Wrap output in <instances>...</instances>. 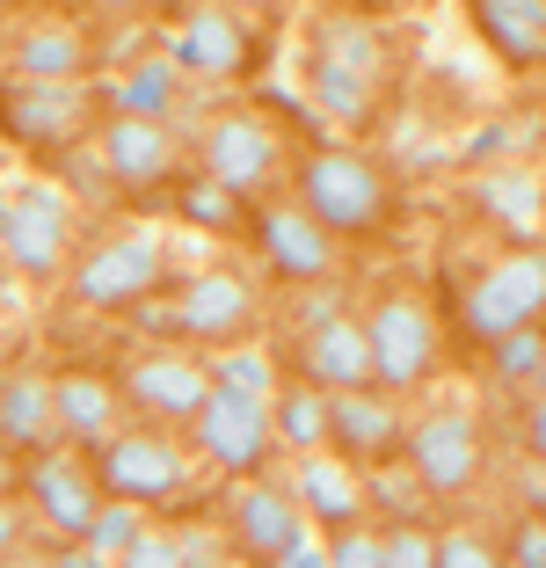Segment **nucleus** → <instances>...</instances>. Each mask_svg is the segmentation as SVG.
<instances>
[{
    "label": "nucleus",
    "mask_w": 546,
    "mask_h": 568,
    "mask_svg": "<svg viewBox=\"0 0 546 568\" xmlns=\"http://www.w3.org/2000/svg\"><path fill=\"white\" fill-rule=\"evenodd\" d=\"M306 95H314L321 118L350 124V132L380 124V110H386V88H380V81H357V73L328 67V59H306Z\"/></svg>",
    "instance_id": "obj_30"
},
{
    "label": "nucleus",
    "mask_w": 546,
    "mask_h": 568,
    "mask_svg": "<svg viewBox=\"0 0 546 568\" xmlns=\"http://www.w3.org/2000/svg\"><path fill=\"white\" fill-rule=\"evenodd\" d=\"M249 241H255L263 277H277V284H321L343 270V234H328L306 212V197H292V190H277V197H263L249 212Z\"/></svg>",
    "instance_id": "obj_15"
},
{
    "label": "nucleus",
    "mask_w": 546,
    "mask_h": 568,
    "mask_svg": "<svg viewBox=\"0 0 546 568\" xmlns=\"http://www.w3.org/2000/svg\"><path fill=\"white\" fill-rule=\"evenodd\" d=\"M168 212H175L190 234H219V241H233V234H249V212H255V204L241 197V190H226L212 168L190 161V168H182V183L168 190Z\"/></svg>",
    "instance_id": "obj_28"
},
{
    "label": "nucleus",
    "mask_w": 546,
    "mask_h": 568,
    "mask_svg": "<svg viewBox=\"0 0 546 568\" xmlns=\"http://www.w3.org/2000/svg\"><path fill=\"white\" fill-rule=\"evenodd\" d=\"M0 161H8V132H0Z\"/></svg>",
    "instance_id": "obj_49"
},
{
    "label": "nucleus",
    "mask_w": 546,
    "mask_h": 568,
    "mask_svg": "<svg viewBox=\"0 0 546 568\" xmlns=\"http://www.w3.org/2000/svg\"><path fill=\"white\" fill-rule=\"evenodd\" d=\"M532 321H546V241H510L459 292V335L474 351H488V343H503L510 328H532Z\"/></svg>",
    "instance_id": "obj_7"
},
{
    "label": "nucleus",
    "mask_w": 546,
    "mask_h": 568,
    "mask_svg": "<svg viewBox=\"0 0 546 568\" xmlns=\"http://www.w3.org/2000/svg\"><path fill=\"white\" fill-rule=\"evenodd\" d=\"M198 561V532H168V525H146L139 547L124 554V568H190Z\"/></svg>",
    "instance_id": "obj_38"
},
{
    "label": "nucleus",
    "mask_w": 546,
    "mask_h": 568,
    "mask_svg": "<svg viewBox=\"0 0 546 568\" xmlns=\"http://www.w3.org/2000/svg\"><path fill=\"white\" fill-rule=\"evenodd\" d=\"M270 423H277L284 459L314 452V445H335V394L321 379H306V372H284L277 394H270Z\"/></svg>",
    "instance_id": "obj_27"
},
{
    "label": "nucleus",
    "mask_w": 546,
    "mask_h": 568,
    "mask_svg": "<svg viewBox=\"0 0 546 568\" xmlns=\"http://www.w3.org/2000/svg\"><path fill=\"white\" fill-rule=\"evenodd\" d=\"M117 379H124V402H132V416H153V423H175V430H190V416L212 402L219 372H212V351L182 343V335H153V343H139V351L117 365Z\"/></svg>",
    "instance_id": "obj_10"
},
{
    "label": "nucleus",
    "mask_w": 546,
    "mask_h": 568,
    "mask_svg": "<svg viewBox=\"0 0 546 568\" xmlns=\"http://www.w3.org/2000/svg\"><path fill=\"white\" fill-rule=\"evenodd\" d=\"M102 110L110 102L88 81H30V73H8L0 81V132H8L16 153H30V161H59L81 139H95Z\"/></svg>",
    "instance_id": "obj_6"
},
{
    "label": "nucleus",
    "mask_w": 546,
    "mask_h": 568,
    "mask_svg": "<svg viewBox=\"0 0 546 568\" xmlns=\"http://www.w3.org/2000/svg\"><path fill=\"white\" fill-rule=\"evenodd\" d=\"M532 394H546V365H539V386H532Z\"/></svg>",
    "instance_id": "obj_47"
},
{
    "label": "nucleus",
    "mask_w": 546,
    "mask_h": 568,
    "mask_svg": "<svg viewBox=\"0 0 546 568\" xmlns=\"http://www.w3.org/2000/svg\"><path fill=\"white\" fill-rule=\"evenodd\" d=\"M8 73H30V81H88L95 73V37L73 16H30L22 30H8Z\"/></svg>",
    "instance_id": "obj_22"
},
{
    "label": "nucleus",
    "mask_w": 546,
    "mask_h": 568,
    "mask_svg": "<svg viewBox=\"0 0 546 568\" xmlns=\"http://www.w3.org/2000/svg\"><path fill=\"white\" fill-rule=\"evenodd\" d=\"M466 22L510 73L546 67V0H466Z\"/></svg>",
    "instance_id": "obj_25"
},
{
    "label": "nucleus",
    "mask_w": 546,
    "mask_h": 568,
    "mask_svg": "<svg viewBox=\"0 0 546 568\" xmlns=\"http://www.w3.org/2000/svg\"><path fill=\"white\" fill-rule=\"evenodd\" d=\"M350 8H364V16H394L401 0H350Z\"/></svg>",
    "instance_id": "obj_45"
},
{
    "label": "nucleus",
    "mask_w": 546,
    "mask_h": 568,
    "mask_svg": "<svg viewBox=\"0 0 546 568\" xmlns=\"http://www.w3.org/2000/svg\"><path fill=\"white\" fill-rule=\"evenodd\" d=\"M95 467H102V488L124 503H146V510H175L190 503V488L204 481V459L190 445V430L175 423H153V416H132L110 445H95Z\"/></svg>",
    "instance_id": "obj_4"
},
{
    "label": "nucleus",
    "mask_w": 546,
    "mask_h": 568,
    "mask_svg": "<svg viewBox=\"0 0 546 568\" xmlns=\"http://www.w3.org/2000/svg\"><path fill=\"white\" fill-rule=\"evenodd\" d=\"M517 445H525V459H546V394L525 402V416H517Z\"/></svg>",
    "instance_id": "obj_42"
},
{
    "label": "nucleus",
    "mask_w": 546,
    "mask_h": 568,
    "mask_svg": "<svg viewBox=\"0 0 546 568\" xmlns=\"http://www.w3.org/2000/svg\"><path fill=\"white\" fill-rule=\"evenodd\" d=\"M423 503H431V488H423V474H415L408 459H380V467H372V510H386V518H423Z\"/></svg>",
    "instance_id": "obj_35"
},
{
    "label": "nucleus",
    "mask_w": 546,
    "mask_h": 568,
    "mask_svg": "<svg viewBox=\"0 0 546 568\" xmlns=\"http://www.w3.org/2000/svg\"><path fill=\"white\" fill-rule=\"evenodd\" d=\"M408 394H394V386H350V394H335V452H350L357 467H380V459H401V445H408Z\"/></svg>",
    "instance_id": "obj_20"
},
{
    "label": "nucleus",
    "mask_w": 546,
    "mask_h": 568,
    "mask_svg": "<svg viewBox=\"0 0 546 568\" xmlns=\"http://www.w3.org/2000/svg\"><path fill=\"white\" fill-rule=\"evenodd\" d=\"M306 59H328V67L357 73V81H380L394 88V44H386L380 16H364V8H321L314 30H306Z\"/></svg>",
    "instance_id": "obj_23"
},
{
    "label": "nucleus",
    "mask_w": 546,
    "mask_h": 568,
    "mask_svg": "<svg viewBox=\"0 0 546 568\" xmlns=\"http://www.w3.org/2000/svg\"><path fill=\"white\" fill-rule=\"evenodd\" d=\"M364 328H372V357H380V386L394 394H423L445 365V328H437V306L415 292V284H380L364 300Z\"/></svg>",
    "instance_id": "obj_8"
},
{
    "label": "nucleus",
    "mask_w": 546,
    "mask_h": 568,
    "mask_svg": "<svg viewBox=\"0 0 546 568\" xmlns=\"http://www.w3.org/2000/svg\"><path fill=\"white\" fill-rule=\"evenodd\" d=\"M0 67H8V37H0Z\"/></svg>",
    "instance_id": "obj_48"
},
{
    "label": "nucleus",
    "mask_w": 546,
    "mask_h": 568,
    "mask_svg": "<svg viewBox=\"0 0 546 568\" xmlns=\"http://www.w3.org/2000/svg\"><path fill=\"white\" fill-rule=\"evenodd\" d=\"M8 197H16V190H0V219H8Z\"/></svg>",
    "instance_id": "obj_46"
},
{
    "label": "nucleus",
    "mask_w": 546,
    "mask_h": 568,
    "mask_svg": "<svg viewBox=\"0 0 546 568\" xmlns=\"http://www.w3.org/2000/svg\"><path fill=\"white\" fill-rule=\"evenodd\" d=\"M95 146H102V161H110V175H117L124 197H161V190L182 183V168H190L182 124L146 118V110H102Z\"/></svg>",
    "instance_id": "obj_17"
},
{
    "label": "nucleus",
    "mask_w": 546,
    "mask_h": 568,
    "mask_svg": "<svg viewBox=\"0 0 546 568\" xmlns=\"http://www.w3.org/2000/svg\"><path fill=\"white\" fill-rule=\"evenodd\" d=\"M321 8H328V0H321Z\"/></svg>",
    "instance_id": "obj_50"
},
{
    "label": "nucleus",
    "mask_w": 546,
    "mask_h": 568,
    "mask_svg": "<svg viewBox=\"0 0 546 568\" xmlns=\"http://www.w3.org/2000/svg\"><path fill=\"white\" fill-rule=\"evenodd\" d=\"M168 51L175 67L190 73L198 88H233L249 81L263 44H255V16H241L233 0H182L175 30H168Z\"/></svg>",
    "instance_id": "obj_13"
},
{
    "label": "nucleus",
    "mask_w": 546,
    "mask_h": 568,
    "mask_svg": "<svg viewBox=\"0 0 546 568\" xmlns=\"http://www.w3.org/2000/svg\"><path fill=\"white\" fill-rule=\"evenodd\" d=\"M132 423V402H124V379L102 365H59V430L73 445H110L117 430Z\"/></svg>",
    "instance_id": "obj_24"
},
{
    "label": "nucleus",
    "mask_w": 546,
    "mask_h": 568,
    "mask_svg": "<svg viewBox=\"0 0 546 568\" xmlns=\"http://www.w3.org/2000/svg\"><path fill=\"white\" fill-rule=\"evenodd\" d=\"M343 306H350V292H343L335 277H321V284H292V335H299V328H321V321L343 314Z\"/></svg>",
    "instance_id": "obj_41"
},
{
    "label": "nucleus",
    "mask_w": 546,
    "mask_h": 568,
    "mask_svg": "<svg viewBox=\"0 0 546 568\" xmlns=\"http://www.w3.org/2000/svg\"><path fill=\"white\" fill-rule=\"evenodd\" d=\"M481 212L496 219L510 241H539L546 226V183L532 168H488L481 175Z\"/></svg>",
    "instance_id": "obj_29"
},
{
    "label": "nucleus",
    "mask_w": 546,
    "mask_h": 568,
    "mask_svg": "<svg viewBox=\"0 0 546 568\" xmlns=\"http://www.w3.org/2000/svg\"><path fill=\"white\" fill-rule=\"evenodd\" d=\"M44 532V525H37V510H30V496H0V568L8 561H22V554H30V539Z\"/></svg>",
    "instance_id": "obj_40"
},
{
    "label": "nucleus",
    "mask_w": 546,
    "mask_h": 568,
    "mask_svg": "<svg viewBox=\"0 0 546 568\" xmlns=\"http://www.w3.org/2000/svg\"><path fill=\"white\" fill-rule=\"evenodd\" d=\"M219 525H226L233 554L255 568H328V532L306 518V503L292 496L284 474H241V481H226Z\"/></svg>",
    "instance_id": "obj_2"
},
{
    "label": "nucleus",
    "mask_w": 546,
    "mask_h": 568,
    "mask_svg": "<svg viewBox=\"0 0 546 568\" xmlns=\"http://www.w3.org/2000/svg\"><path fill=\"white\" fill-rule=\"evenodd\" d=\"M292 372L321 379L328 394H350V386H372V379H380V357H372L364 306H343V314H328L321 328H299V335H292Z\"/></svg>",
    "instance_id": "obj_19"
},
{
    "label": "nucleus",
    "mask_w": 546,
    "mask_h": 568,
    "mask_svg": "<svg viewBox=\"0 0 546 568\" xmlns=\"http://www.w3.org/2000/svg\"><path fill=\"white\" fill-rule=\"evenodd\" d=\"M233 8H241V16H255V22H277L284 16V0H233Z\"/></svg>",
    "instance_id": "obj_44"
},
{
    "label": "nucleus",
    "mask_w": 546,
    "mask_h": 568,
    "mask_svg": "<svg viewBox=\"0 0 546 568\" xmlns=\"http://www.w3.org/2000/svg\"><path fill=\"white\" fill-rule=\"evenodd\" d=\"M168 306H175V335L198 351H233V343H255V328H263V284L233 263H204L175 277Z\"/></svg>",
    "instance_id": "obj_12"
},
{
    "label": "nucleus",
    "mask_w": 546,
    "mask_h": 568,
    "mask_svg": "<svg viewBox=\"0 0 546 568\" xmlns=\"http://www.w3.org/2000/svg\"><path fill=\"white\" fill-rule=\"evenodd\" d=\"M16 488H22V452L0 445V496H16Z\"/></svg>",
    "instance_id": "obj_43"
},
{
    "label": "nucleus",
    "mask_w": 546,
    "mask_h": 568,
    "mask_svg": "<svg viewBox=\"0 0 546 568\" xmlns=\"http://www.w3.org/2000/svg\"><path fill=\"white\" fill-rule=\"evenodd\" d=\"M539 365H546V321L510 328L503 343H488V386H517V394H532V386H539Z\"/></svg>",
    "instance_id": "obj_31"
},
{
    "label": "nucleus",
    "mask_w": 546,
    "mask_h": 568,
    "mask_svg": "<svg viewBox=\"0 0 546 568\" xmlns=\"http://www.w3.org/2000/svg\"><path fill=\"white\" fill-rule=\"evenodd\" d=\"M59 372L44 365H0V445L37 459L59 445Z\"/></svg>",
    "instance_id": "obj_21"
},
{
    "label": "nucleus",
    "mask_w": 546,
    "mask_h": 568,
    "mask_svg": "<svg viewBox=\"0 0 546 568\" xmlns=\"http://www.w3.org/2000/svg\"><path fill=\"white\" fill-rule=\"evenodd\" d=\"M153 292H168L161 226H117V234L88 241L67 270V300L81 306V314H139Z\"/></svg>",
    "instance_id": "obj_5"
},
{
    "label": "nucleus",
    "mask_w": 546,
    "mask_h": 568,
    "mask_svg": "<svg viewBox=\"0 0 546 568\" xmlns=\"http://www.w3.org/2000/svg\"><path fill=\"white\" fill-rule=\"evenodd\" d=\"M22 496H30L37 525H44L51 539H88L102 518V503H110V488H102V467L95 452L73 445V437H59L51 452H37V459H22Z\"/></svg>",
    "instance_id": "obj_14"
},
{
    "label": "nucleus",
    "mask_w": 546,
    "mask_h": 568,
    "mask_svg": "<svg viewBox=\"0 0 546 568\" xmlns=\"http://www.w3.org/2000/svg\"><path fill=\"white\" fill-rule=\"evenodd\" d=\"M292 197H306V212L343 241H380L401 212V190L386 175V161L372 146H350V139H321V146L299 153Z\"/></svg>",
    "instance_id": "obj_1"
},
{
    "label": "nucleus",
    "mask_w": 546,
    "mask_h": 568,
    "mask_svg": "<svg viewBox=\"0 0 546 568\" xmlns=\"http://www.w3.org/2000/svg\"><path fill=\"white\" fill-rule=\"evenodd\" d=\"M81 226H73V197L51 175H30V183H16V197H8V219H0V255H8V270L30 284H67L73 255H81Z\"/></svg>",
    "instance_id": "obj_9"
},
{
    "label": "nucleus",
    "mask_w": 546,
    "mask_h": 568,
    "mask_svg": "<svg viewBox=\"0 0 546 568\" xmlns=\"http://www.w3.org/2000/svg\"><path fill=\"white\" fill-rule=\"evenodd\" d=\"M386 568H437V525L431 518H380Z\"/></svg>",
    "instance_id": "obj_36"
},
{
    "label": "nucleus",
    "mask_w": 546,
    "mask_h": 568,
    "mask_svg": "<svg viewBox=\"0 0 546 568\" xmlns=\"http://www.w3.org/2000/svg\"><path fill=\"white\" fill-rule=\"evenodd\" d=\"M328 568H386V539H380V518L335 525V532H328Z\"/></svg>",
    "instance_id": "obj_37"
},
{
    "label": "nucleus",
    "mask_w": 546,
    "mask_h": 568,
    "mask_svg": "<svg viewBox=\"0 0 546 568\" xmlns=\"http://www.w3.org/2000/svg\"><path fill=\"white\" fill-rule=\"evenodd\" d=\"M401 459L423 474L431 503H466L481 481H488V430H481L474 408L437 402V408H423V416H408V445H401Z\"/></svg>",
    "instance_id": "obj_11"
},
{
    "label": "nucleus",
    "mask_w": 546,
    "mask_h": 568,
    "mask_svg": "<svg viewBox=\"0 0 546 568\" xmlns=\"http://www.w3.org/2000/svg\"><path fill=\"white\" fill-rule=\"evenodd\" d=\"M503 568H546V510H517L503 532Z\"/></svg>",
    "instance_id": "obj_39"
},
{
    "label": "nucleus",
    "mask_w": 546,
    "mask_h": 568,
    "mask_svg": "<svg viewBox=\"0 0 546 568\" xmlns=\"http://www.w3.org/2000/svg\"><path fill=\"white\" fill-rule=\"evenodd\" d=\"M190 73L175 67V51H146V59H139V67H124L110 81V110H146V118H168V124H182L190 118Z\"/></svg>",
    "instance_id": "obj_26"
},
{
    "label": "nucleus",
    "mask_w": 546,
    "mask_h": 568,
    "mask_svg": "<svg viewBox=\"0 0 546 568\" xmlns=\"http://www.w3.org/2000/svg\"><path fill=\"white\" fill-rule=\"evenodd\" d=\"M284 481H292V496L306 503V518H314L321 532L372 518V467H357V459L335 452V445L292 452V459H284Z\"/></svg>",
    "instance_id": "obj_18"
},
{
    "label": "nucleus",
    "mask_w": 546,
    "mask_h": 568,
    "mask_svg": "<svg viewBox=\"0 0 546 568\" xmlns=\"http://www.w3.org/2000/svg\"><path fill=\"white\" fill-rule=\"evenodd\" d=\"M146 525H153L146 503L110 496V503H102V518H95V532H88V554H95V561H124V554L139 547V532H146Z\"/></svg>",
    "instance_id": "obj_32"
},
{
    "label": "nucleus",
    "mask_w": 546,
    "mask_h": 568,
    "mask_svg": "<svg viewBox=\"0 0 546 568\" xmlns=\"http://www.w3.org/2000/svg\"><path fill=\"white\" fill-rule=\"evenodd\" d=\"M212 372H219V386H233V394H255V402H270V394H277V379H284V372L270 365V351H255V343L212 351Z\"/></svg>",
    "instance_id": "obj_34"
},
{
    "label": "nucleus",
    "mask_w": 546,
    "mask_h": 568,
    "mask_svg": "<svg viewBox=\"0 0 546 568\" xmlns=\"http://www.w3.org/2000/svg\"><path fill=\"white\" fill-rule=\"evenodd\" d=\"M190 139H198V168H212L226 190H241L249 204L277 197V190H292V168H299V146L292 132H284L277 118H263V110H249V102H219L212 118L190 124Z\"/></svg>",
    "instance_id": "obj_3"
},
{
    "label": "nucleus",
    "mask_w": 546,
    "mask_h": 568,
    "mask_svg": "<svg viewBox=\"0 0 546 568\" xmlns=\"http://www.w3.org/2000/svg\"><path fill=\"white\" fill-rule=\"evenodd\" d=\"M190 445H198L204 474L219 481H241V474H270L277 467V423H270V402L255 394H233V386H212V402L190 416Z\"/></svg>",
    "instance_id": "obj_16"
},
{
    "label": "nucleus",
    "mask_w": 546,
    "mask_h": 568,
    "mask_svg": "<svg viewBox=\"0 0 546 568\" xmlns=\"http://www.w3.org/2000/svg\"><path fill=\"white\" fill-rule=\"evenodd\" d=\"M437 568H503V532H488L474 518L437 525Z\"/></svg>",
    "instance_id": "obj_33"
}]
</instances>
